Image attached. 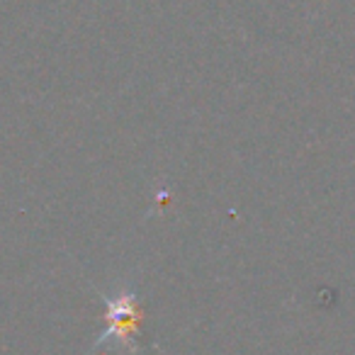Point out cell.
Returning <instances> with one entry per match:
<instances>
[{"label":"cell","instance_id":"obj_1","mask_svg":"<svg viewBox=\"0 0 355 355\" xmlns=\"http://www.w3.org/2000/svg\"><path fill=\"white\" fill-rule=\"evenodd\" d=\"M105 304V326L103 334L95 338L90 353L100 348L112 345L119 353L137 355L141 350L139 345V326H141V304H139V295L134 287L122 285L112 292V295H103Z\"/></svg>","mask_w":355,"mask_h":355}]
</instances>
